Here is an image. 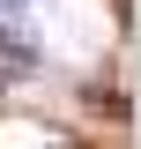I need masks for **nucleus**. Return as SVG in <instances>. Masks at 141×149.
<instances>
[{
    "label": "nucleus",
    "instance_id": "obj_1",
    "mask_svg": "<svg viewBox=\"0 0 141 149\" xmlns=\"http://www.w3.org/2000/svg\"><path fill=\"white\" fill-rule=\"evenodd\" d=\"M0 15H8V22H22V15H30V0H0Z\"/></svg>",
    "mask_w": 141,
    "mask_h": 149
}]
</instances>
